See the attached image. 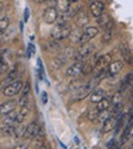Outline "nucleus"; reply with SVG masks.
<instances>
[{
  "mask_svg": "<svg viewBox=\"0 0 133 149\" xmlns=\"http://www.w3.org/2000/svg\"><path fill=\"white\" fill-rule=\"evenodd\" d=\"M29 17H30V10H29V9H25V16H24L25 21H27Z\"/></svg>",
  "mask_w": 133,
  "mask_h": 149,
  "instance_id": "c9c22d12",
  "label": "nucleus"
},
{
  "mask_svg": "<svg viewBox=\"0 0 133 149\" xmlns=\"http://www.w3.org/2000/svg\"><path fill=\"white\" fill-rule=\"evenodd\" d=\"M102 99H105V90L101 88H95L90 94V101L93 104H99Z\"/></svg>",
  "mask_w": 133,
  "mask_h": 149,
  "instance_id": "dca6fc26",
  "label": "nucleus"
},
{
  "mask_svg": "<svg viewBox=\"0 0 133 149\" xmlns=\"http://www.w3.org/2000/svg\"><path fill=\"white\" fill-rule=\"evenodd\" d=\"M97 25L101 26V27H104L105 30H110L114 27L112 21H111L109 15H106V14H102L100 17H97Z\"/></svg>",
  "mask_w": 133,
  "mask_h": 149,
  "instance_id": "a211bd4d",
  "label": "nucleus"
},
{
  "mask_svg": "<svg viewBox=\"0 0 133 149\" xmlns=\"http://www.w3.org/2000/svg\"><path fill=\"white\" fill-rule=\"evenodd\" d=\"M114 36V30L110 29V30H105V32L102 35V42L104 43H107V42H110V40Z\"/></svg>",
  "mask_w": 133,
  "mask_h": 149,
  "instance_id": "c85d7f7f",
  "label": "nucleus"
},
{
  "mask_svg": "<svg viewBox=\"0 0 133 149\" xmlns=\"http://www.w3.org/2000/svg\"><path fill=\"white\" fill-rule=\"evenodd\" d=\"M21 90H22V81L21 80H15L14 83L9 84L8 86H5L3 89V94L5 95V96H15V95H17Z\"/></svg>",
  "mask_w": 133,
  "mask_h": 149,
  "instance_id": "39448f33",
  "label": "nucleus"
},
{
  "mask_svg": "<svg viewBox=\"0 0 133 149\" xmlns=\"http://www.w3.org/2000/svg\"><path fill=\"white\" fill-rule=\"evenodd\" d=\"M83 69V62H75L73 65H70L67 69V75L68 77H77L79 73H81Z\"/></svg>",
  "mask_w": 133,
  "mask_h": 149,
  "instance_id": "aec40b11",
  "label": "nucleus"
},
{
  "mask_svg": "<svg viewBox=\"0 0 133 149\" xmlns=\"http://www.w3.org/2000/svg\"><path fill=\"white\" fill-rule=\"evenodd\" d=\"M35 3H37V4H42V3H45V1H47V0H33Z\"/></svg>",
  "mask_w": 133,
  "mask_h": 149,
  "instance_id": "4c0bfd02",
  "label": "nucleus"
},
{
  "mask_svg": "<svg viewBox=\"0 0 133 149\" xmlns=\"http://www.w3.org/2000/svg\"><path fill=\"white\" fill-rule=\"evenodd\" d=\"M20 94L21 95H20V100H19L17 105L21 106V107H25L29 102V96H30V84L29 83L24 86V89L20 91Z\"/></svg>",
  "mask_w": 133,
  "mask_h": 149,
  "instance_id": "2eb2a0df",
  "label": "nucleus"
},
{
  "mask_svg": "<svg viewBox=\"0 0 133 149\" xmlns=\"http://www.w3.org/2000/svg\"><path fill=\"white\" fill-rule=\"evenodd\" d=\"M3 121H4L5 125H15V123L21 125L20 123V117H19V111L15 110V111H13V112L5 115Z\"/></svg>",
  "mask_w": 133,
  "mask_h": 149,
  "instance_id": "f3484780",
  "label": "nucleus"
},
{
  "mask_svg": "<svg viewBox=\"0 0 133 149\" xmlns=\"http://www.w3.org/2000/svg\"><path fill=\"white\" fill-rule=\"evenodd\" d=\"M79 1V0H69V3H70V4H74V3H78Z\"/></svg>",
  "mask_w": 133,
  "mask_h": 149,
  "instance_id": "58836bf2",
  "label": "nucleus"
},
{
  "mask_svg": "<svg viewBox=\"0 0 133 149\" xmlns=\"http://www.w3.org/2000/svg\"><path fill=\"white\" fill-rule=\"evenodd\" d=\"M120 51H121V56H122V58H123V61L127 63V64H132L133 63V56H132V53H131V51H130L126 42H122L121 43Z\"/></svg>",
  "mask_w": 133,
  "mask_h": 149,
  "instance_id": "ddd939ff",
  "label": "nucleus"
},
{
  "mask_svg": "<svg viewBox=\"0 0 133 149\" xmlns=\"http://www.w3.org/2000/svg\"><path fill=\"white\" fill-rule=\"evenodd\" d=\"M72 33V29L70 26L64 24V25H57L54 29L52 30L51 36L53 40L56 41H62V40H65L67 37H69Z\"/></svg>",
  "mask_w": 133,
  "mask_h": 149,
  "instance_id": "f257e3e1",
  "label": "nucleus"
},
{
  "mask_svg": "<svg viewBox=\"0 0 133 149\" xmlns=\"http://www.w3.org/2000/svg\"><path fill=\"white\" fill-rule=\"evenodd\" d=\"M40 136H42V128L38 126L36 121H32L31 123H29L26 126V132H25V138H29V139H35V138H38Z\"/></svg>",
  "mask_w": 133,
  "mask_h": 149,
  "instance_id": "7ed1b4c3",
  "label": "nucleus"
},
{
  "mask_svg": "<svg viewBox=\"0 0 133 149\" xmlns=\"http://www.w3.org/2000/svg\"><path fill=\"white\" fill-rule=\"evenodd\" d=\"M47 101H48V95H47V93H42V104L46 105L47 104Z\"/></svg>",
  "mask_w": 133,
  "mask_h": 149,
  "instance_id": "f704fd0d",
  "label": "nucleus"
},
{
  "mask_svg": "<svg viewBox=\"0 0 133 149\" xmlns=\"http://www.w3.org/2000/svg\"><path fill=\"white\" fill-rule=\"evenodd\" d=\"M110 106H111V99L105 97V99L101 100L99 104H96V109L99 111H105V110H109Z\"/></svg>",
  "mask_w": 133,
  "mask_h": 149,
  "instance_id": "393cba45",
  "label": "nucleus"
},
{
  "mask_svg": "<svg viewBox=\"0 0 133 149\" xmlns=\"http://www.w3.org/2000/svg\"><path fill=\"white\" fill-rule=\"evenodd\" d=\"M75 52H77V51L74 49L73 47H67V48H65L64 51H63V52H61L57 57L59 58V59H61V61L65 64V63H67L68 61L74 59V57H75Z\"/></svg>",
  "mask_w": 133,
  "mask_h": 149,
  "instance_id": "f8f14e48",
  "label": "nucleus"
},
{
  "mask_svg": "<svg viewBox=\"0 0 133 149\" xmlns=\"http://www.w3.org/2000/svg\"><path fill=\"white\" fill-rule=\"evenodd\" d=\"M61 48V43L59 41H56V40H52L49 42H47V45L45 46V49H47V52H58Z\"/></svg>",
  "mask_w": 133,
  "mask_h": 149,
  "instance_id": "b1692460",
  "label": "nucleus"
},
{
  "mask_svg": "<svg viewBox=\"0 0 133 149\" xmlns=\"http://www.w3.org/2000/svg\"><path fill=\"white\" fill-rule=\"evenodd\" d=\"M116 125H117V118L114 116H111L109 120H106L104 122V126H102V133H109L111 131H115L116 128Z\"/></svg>",
  "mask_w": 133,
  "mask_h": 149,
  "instance_id": "6ab92c4d",
  "label": "nucleus"
},
{
  "mask_svg": "<svg viewBox=\"0 0 133 149\" xmlns=\"http://www.w3.org/2000/svg\"><path fill=\"white\" fill-rule=\"evenodd\" d=\"M17 107V102L15 100H8L5 101V102H3L1 105H0V115L1 116H5L8 115L10 112H13V111H15Z\"/></svg>",
  "mask_w": 133,
  "mask_h": 149,
  "instance_id": "9d476101",
  "label": "nucleus"
},
{
  "mask_svg": "<svg viewBox=\"0 0 133 149\" xmlns=\"http://www.w3.org/2000/svg\"><path fill=\"white\" fill-rule=\"evenodd\" d=\"M95 51V47L90 43L83 45L80 48L75 52V57H74V61L75 62H84L86 61L88 58H90L93 56V53Z\"/></svg>",
  "mask_w": 133,
  "mask_h": 149,
  "instance_id": "f03ea898",
  "label": "nucleus"
},
{
  "mask_svg": "<svg viewBox=\"0 0 133 149\" xmlns=\"http://www.w3.org/2000/svg\"><path fill=\"white\" fill-rule=\"evenodd\" d=\"M26 132V126L20 125L16 127V131H15V137H24Z\"/></svg>",
  "mask_w": 133,
  "mask_h": 149,
  "instance_id": "473e14b6",
  "label": "nucleus"
},
{
  "mask_svg": "<svg viewBox=\"0 0 133 149\" xmlns=\"http://www.w3.org/2000/svg\"><path fill=\"white\" fill-rule=\"evenodd\" d=\"M1 10H3V5L0 4V13H1Z\"/></svg>",
  "mask_w": 133,
  "mask_h": 149,
  "instance_id": "a19ab883",
  "label": "nucleus"
},
{
  "mask_svg": "<svg viewBox=\"0 0 133 149\" xmlns=\"http://www.w3.org/2000/svg\"><path fill=\"white\" fill-rule=\"evenodd\" d=\"M99 113H100V111L97 109H93V110H90L89 112H88V118L90 121H96L97 120V117H99Z\"/></svg>",
  "mask_w": 133,
  "mask_h": 149,
  "instance_id": "c756f323",
  "label": "nucleus"
},
{
  "mask_svg": "<svg viewBox=\"0 0 133 149\" xmlns=\"http://www.w3.org/2000/svg\"><path fill=\"white\" fill-rule=\"evenodd\" d=\"M58 16H59V13L56 8H47L43 11V20L46 24H54L58 20Z\"/></svg>",
  "mask_w": 133,
  "mask_h": 149,
  "instance_id": "6e6552de",
  "label": "nucleus"
},
{
  "mask_svg": "<svg viewBox=\"0 0 133 149\" xmlns=\"http://www.w3.org/2000/svg\"><path fill=\"white\" fill-rule=\"evenodd\" d=\"M121 101H122V94L118 91V93H116L114 95L112 99H111V104H114V106H116V105H118V104H122Z\"/></svg>",
  "mask_w": 133,
  "mask_h": 149,
  "instance_id": "2f4dec72",
  "label": "nucleus"
},
{
  "mask_svg": "<svg viewBox=\"0 0 133 149\" xmlns=\"http://www.w3.org/2000/svg\"><path fill=\"white\" fill-rule=\"evenodd\" d=\"M17 67L15 65L11 70L9 72V74H8V77L5 78V80H4V84H5V86H8L9 84H11V83H14L15 80H17Z\"/></svg>",
  "mask_w": 133,
  "mask_h": 149,
  "instance_id": "4be33fe9",
  "label": "nucleus"
},
{
  "mask_svg": "<svg viewBox=\"0 0 133 149\" xmlns=\"http://www.w3.org/2000/svg\"><path fill=\"white\" fill-rule=\"evenodd\" d=\"M69 8H70V3H69V0H57L56 9L58 10V13L59 14L65 13Z\"/></svg>",
  "mask_w": 133,
  "mask_h": 149,
  "instance_id": "5701e85b",
  "label": "nucleus"
},
{
  "mask_svg": "<svg viewBox=\"0 0 133 149\" xmlns=\"http://www.w3.org/2000/svg\"><path fill=\"white\" fill-rule=\"evenodd\" d=\"M97 33H99L97 27H94V26L86 27V29L83 31V35H81V37H80V41H79V43H80L81 46L89 43V41H90V40H93L94 37H96Z\"/></svg>",
  "mask_w": 133,
  "mask_h": 149,
  "instance_id": "0eeeda50",
  "label": "nucleus"
},
{
  "mask_svg": "<svg viewBox=\"0 0 133 149\" xmlns=\"http://www.w3.org/2000/svg\"><path fill=\"white\" fill-rule=\"evenodd\" d=\"M122 68H123V63L120 62V61H115V62H111L110 65L107 67V77L111 78V77H116Z\"/></svg>",
  "mask_w": 133,
  "mask_h": 149,
  "instance_id": "9b49d317",
  "label": "nucleus"
},
{
  "mask_svg": "<svg viewBox=\"0 0 133 149\" xmlns=\"http://www.w3.org/2000/svg\"><path fill=\"white\" fill-rule=\"evenodd\" d=\"M110 62H111V56L110 54L100 56L99 59H97V63H96V68H95V73L102 70V69H106L110 65Z\"/></svg>",
  "mask_w": 133,
  "mask_h": 149,
  "instance_id": "4468645a",
  "label": "nucleus"
},
{
  "mask_svg": "<svg viewBox=\"0 0 133 149\" xmlns=\"http://www.w3.org/2000/svg\"><path fill=\"white\" fill-rule=\"evenodd\" d=\"M94 85L91 83H88V84H85L83 85L81 88H79L77 91H74V96H73V100H75V101H80V100H84L85 97L88 96V95L91 94V91L94 90Z\"/></svg>",
  "mask_w": 133,
  "mask_h": 149,
  "instance_id": "20e7f679",
  "label": "nucleus"
},
{
  "mask_svg": "<svg viewBox=\"0 0 133 149\" xmlns=\"http://www.w3.org/2000/svg\"><path fill=\"white\" fill-rule=\"evenodd\" d=\"M81 35H83V32L77 33V31H74V32L70 33V36H72V41H73V42H79V41H80Z\"/></svg>",
  "mask_w": 133,
  "mask_h": 149,
  "instance_id": "72a5a7b5",
  "label": "nucleus"
},
{
  "mask_svg": "<svg viewBox=\"0 0 133 149\" xmlns=\"http://www.w3.org/2000/svg\"><path fill=\"white\" fill-rule=\"evenodd\" d=\"M40 149H48V148H47V147H46V146H45V147H41V148H40Z\"/></svg>",
  "mask_w": 133,
  "mask_h": 149,
  "instance_id": "ea45409f",
  "label": "nucleus"
},
{
  "mask_svg": "<svg viewBox=\"0 0 133 149\" xmlns=\"http://www.w3.org/2000/svg\"><path fill=\"white\" fill-rule=\"evenodd\" d=\"M15 131H16V127L14 125H5L1 128V133L4 136H15Z\"/></svg>",
  "mask_w": 133,
  "mask_h": 149,
  "instance_id": "a878e982",
  "label": "nucleus"
},
{
  "mask_svg": "<svg viewBox=\"0 0 133 149\" xmlns=\"http://www.w3.org/2000/svg\"><path fill=\"white\" fill-rule=\"evenodd\" d=\"M104 10H105V5L100 0H93V3L90 4V13L96 19L104 14Z\"/></svg>",
  "mask_w": 133,
  "mask_h": 149,
  "instance_id": "1a4fd4ad",
  "label": "nucleus"
},
{
  "mask_svg": "<svg viewBox=\"0 0 133 149\" xmlns=\"http://www.w3.org/2000/svg\"><path fill=\"white\" fill-rule=\"evenodd\" d=\"M128 149H133V143H132V144L130 146V148H128Z\"/></svg>",
  "mask_w": 133,
  "mask_h": 149,
  "instance_id": "79ce46f5",
  "label": "nucleus"
},
{
  "mask_svg": "<svg viewBox=\"0 0 133 149\" xmlns=\"http://www.w3.org/2000/svg\"><path fill=\"white\" fill-rule=\"evenodd\" d=\"M110 117H111V111L110 110H105V111H100L97 120L101 121V122H105L106 120H109Z\"/></svg>",
  "mask_w": 133,
  "mask_h": 149,
  "instance_id": "cd10ccee",
  "label": "nucleus"
},
{
  "mask_svg": "<svg viewBox=\"0 0 133 149\" xmlns=\"http://www.w3.org/2000/svg\"><path fill=\"white\" fill-rule=\"evenodd\" d=\"M75 20H77V25L79 27H84V26H86L89 22V16L85 11L80 10V11L75 15Z\"/></svg>",
  "mask_w": 133,
  "mask_h": 149,
  "instance_id": "412c9836",
  "label": "nucleus"
},
{
  "mask_svg": "<svg viewBox=\"0 0 133 149\" xmlns=\"http://www.w3.org/2000/svg\"><path fill=\"white\" fill-rule=\"evenodd\" d=\"M9 25H10L9 17H3V19H0V36H1V35L5 32V31L8 30Z\"/></svg>",
  "mask_w": 133,
  "mask_h": 149,
  "instance_id": "bb28decb",
  "label": "nucleus"
},
{
  "mask_svg": "<svg viewBox=\"0 0 133 149\" xmlns=\"http://www.w3.org/2000/svg\"><path fill=\"white\" fill-rule=\"evenodd\" d=\"M83 83H81V80H77V81H73V83H70V85H69V90L70 91H77V90L79 89V88H81L83 86Z\"/></svg>",
  "mask_w": 133,
  "mask_h": 149,
  "instance_id": "7c9ffc66",
  "label": "nucleus"
},
{
  "mask_svg": "<svg viewBox=\"0 0 133 149\" xmlns=\"http://www.w3.org/2000/svg\"><path fill=\"white\" fill-rule=\"evenodd\" d=\"M97 54H93L90 58H88L85 62H83V69H81V73L84 75H88L91 72L95 70V68H96V63H97V59H99Z\"/></svg>",
  "mask_w": 133,
  "mask_h": 149,
  "instance_id": "423d86ee",
  "label": "nucleus"
},
{
  "mask_svg": "<svg viewBox=\"0 0 133 149\" xmlns=\"http://www.w3.org/2000/svg\"><path fill=\"white\" fill-rule=\"evenodd\" d=\"M14 149H27V146L26 144H19V146H16Z\"/></svg>",
  "mask_w": 133,
  "mask_h": 149,
  "instance_id": "e433bc0d",
  "label": "nucleus"
}]
</instances>
